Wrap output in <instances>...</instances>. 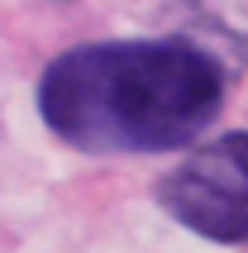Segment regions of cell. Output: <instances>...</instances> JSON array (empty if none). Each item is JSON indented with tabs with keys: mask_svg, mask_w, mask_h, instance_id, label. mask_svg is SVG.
Masks as SVG:
<instances>
[{
	"mask_svg": "<svg viewBox=\"0 0 248 253\" xmlns=\"http://www.w3.org/2000/svg\"><path fill=\"white\" fill-rule=\"evenodd\" d=\"M224 62L191 39L82 43L48 62L39 115L82 153H167L224 110Z\"/></svg>",
	"mask_w": 248,
	"mask_h": 253,
	"instance_id": "cell-1",
	"label": "cell"
},
{
	"mask_svg": "<svg viewBox=\"0 0 248 253\" xmlns=\"http://www.w3.org/2000/svg\"><path fill=\"white\" fill-rule=\"evenodd\" d=\"M158 201L177 225L196 229L215 244H244L248 234V134L196 148L181 168L158 182Z\"/></svg>",
	"mask_w": 248,
	"mask_h": 253,
	"instance_id": "cell-2",
	"label": "cell"
}]
</instances>
